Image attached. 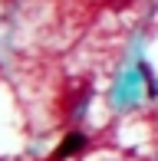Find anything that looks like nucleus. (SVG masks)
Segmentation results:
<instances>
[{
	"mask_svg": "<svg viewBox=\"0 0 158 161\" xmlns=\"http://www.w3.org/2000/svg\"><path fill=\"white\" fill-rule=\"evenodd\" d=\"M82 145H86V138L79 135V131H76V135H66V138H63V145H59V148H56V155H53V161H63V158L76 155V151L82 148Z\"/></svg>",
	"mask_w": 158,
	"mask_h": 161,
	"instance_id": "f257e3e1",
	"label": "nucleus"
}]
</instances>
